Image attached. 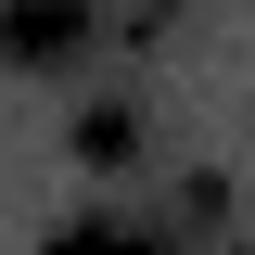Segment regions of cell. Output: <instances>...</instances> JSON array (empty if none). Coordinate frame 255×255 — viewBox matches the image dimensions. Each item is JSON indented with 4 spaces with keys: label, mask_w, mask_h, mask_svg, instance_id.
<instances>
[{
    "label": "cell",
    "mask_w": 255,
    "mask_h": 255,
    "mask_svg": "<svg viewBox=\"0 0 255 255\" xmlns=\"http://www.w3.org/2000/svg\"><path fill=\"white\" fill-rule=\"evenodd\" d=\"M51 255H179V243H166V217H77L51 230Z\"/></svg>",
    "instance_id": "3"
},
{
    "label": "cell",
    "mask_w": 255,
    "mask_h": 255,
    "mask_svg": "<svg viewBox=\"0 0 255 255\" xmlns=\"http://www.w3.org/2000/svg\"><path fill=\"white\" fill-rule=\"evenodd\" d=\"M77 166H102V179H115V166H153V115H140V102H90V115H77Z\"/></svg>",
    "instance_id": "2"
},
{
    "label": "cell",
    "mask_w": 255,
    "mask_h": 255,
    "mask_svg": "<svg viewBox=\"0 0 255 255\" xmlns=\"http://www.w3.org/2000/svg\"><path fill=\"white\" fill-rule=\"evenodd\" d=\"M0 51L13 64H77L90 51V0H0Z\"/></svg>",
    "instance_id": "1"
}]
</instances>
